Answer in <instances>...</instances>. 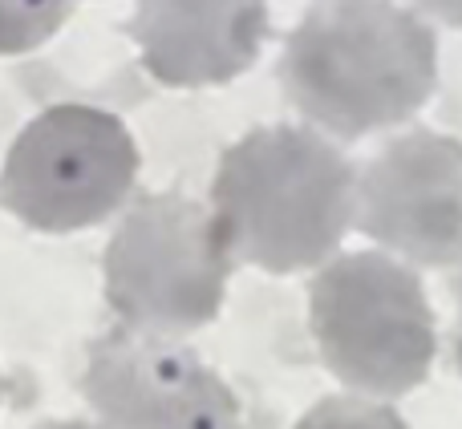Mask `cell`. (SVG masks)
<instances>
[{
    "label": "cell",
    "mask_w": 462,
    "mask_h": 429,
    "mask_svg": "<svg viewBox=\"0 0 462 429\" xmlns=\"http://www.w3.org/2000/svg\"><path fill=\"white\" fill-rule=\"evenodd\" d=\"M325 369L365 397H406L430 377L439 328L426 288L385 251H349L320 268L309 292Z\"/></svg>",
    "instance_id": "3957f363"
},
{
    "label": "cell",
    "mask_w": 462,
    "mask_h": 429,
    "mask_svg": "<svg viewBox=\"0 0 462 429\" xmlns=\"http://www.w3.org/2000/svg\"><path fill=\"white\" fill-rule=\"evenodd\" d=\"M268 0H138L130 37L154 81L175 89L224 86L260 57Z\"/></svg>",
    "instance_id": "ba28073f"
},
{
    "label": "cell",
    "mask_w": 462,
    "mask_h": 429,
    "mask_svg": "<svg viewBox=\"0 0 462 429\" xmlns=\"http://www.w3.org/2000/svg\"><path fill=\"white\" fill-rule=\"evenodd\" d=\"M138 146L114 114L53 105L13 142L0 203L37 231H81L106 223L134 191Z\"/></svg>",
    "instance_id": "5b68a950"
},
{
    "label": "cell",
    "mask_w": 462,
    "mask_h": 429,
    "mask_svg": "<svg viewBox=\"0 0 462 429\" xmlns=\"http://www.w3.org/2000/svg\"><path fill=\"white\" fill-rule=\"evenodd\" d=\"M211 211L236 260L288 276L341 247L357 211V178L317 130L260 126L219 159Z\"/></svg>",
    "instance_id": "7a4b0ae2"
},
{
    "label": "cell",
    "mask_w": 462,
    "mask_h": 429,
    "mask_svg": "<svg viewBox=\"0 0 462 429\" xmlns=\"http://www.w3.org/2000/svg\"><path fill=\"white\" fill-rule=\"evenodd\" d=\"M81 393L106 429H247L216 369L171 336L126 324L94 341Z\"/></svg>",
    "instance_id": "8992f818"
},
{
    "label": "cell",
    "mask_w": 462,
    "mask_h": 429,
    "mask_svg": "<svg viewBox=\"0 0 462 429\" xmlns=\"http://www.w3.org/2000/svg\"><path fill=\"white\" fill-rule=\"evenodd\" d=\"M41 429H94V425H86V422H49Z\"/></svg>",
    "instance_id": "4fadbf2b"
},
{
    "label": "cell",
    "mask_w": 462,
    "mask_h": 429,
    "mask_svg": "<svg viewBox=\"0 0 462 429\" xmlns=\"http://www.w3.org/2000/svg\"><path fill=\"white\" fill-rule=\"evenodd\" d=\"M418 5H422L426 13L434 16V21L455 24V29H462V0H418Z\"/></svg>",
    "instance_id": "8fae6325"
},
{
    "label": "cell",
    "mask_w": 462,
    "mask_h": 429,
    "mask_svg": "<svg viewBox=\"0 0 462 429\" xmlns=\"http://www.w3.org/2000/svg\"><path fill=\"white\" fill-rule=\"evenodd\" d=\"M288 102L328 134L357 142L410 122L439 89V37L390 0H333L292 29L280 57Z\"/></svg>",
    "instance_id": "6da1fadb"
},
{
    "label": "cell",
    "mask_w": 462,
    "mask_h": 429,
    "mask_svg": "<svg viewBox=\"0 0 462 429\" xmlns=\"http://www.w3.org/2000/svg\"><path fill=\"white\" fill-rule=\"evenodd\" d=\"M69 21V0H0V57L45 45Z\"/></svg>",
    "instance_id": "9c48e42d"
},
{
    "label": "cell",
    "mask_w": 462,
    "mask_h": 429,
    "mask_svg": "<svg viewBox=\"0 0 462 429\" xmlns=\"http://www.w3.org/2000/svg\"><path fill=\"white\" fill-rule=\"evenodd\" d=\"M296 429H410L398 409L374 397H325L296 422Z\"/></svg>",
    "instance_id": "30bf717a"
},
{
    "label": "cell",
    "mask_w": 462,
    "mask_h": 429,
    "mask_svg": "<svg viewBox=\"0 0 462 429\" xmlns=\"http://www.w3.org/2000/svg\"><path fill=\"white\" fill-rule=\"evenodd\" d=\"M231 268L216 211L183 195H143L106 247V300L126 328L179 336L219 316Z\"/></svg>",
    "instance_id": "277c9868"
},
{
    "label": "cell",
    "mask_w": 462,
    "mask_h": 429,
    "mask_svg": "<svg viewBox=\"0 0 462 429\" xmlns=\"http://www.w3.org/2000/svg\"><path fill=\"white\" fill-rule=\"evenodd\" d=\"M353 223L422 268L462 263V142L410 130L369 159Z\"/></svg>",
    "instance_id": "52a82bcc"
},
{
    "label": "cell",
    "mask_w": 462,
    "mask_h": 429,
    "mask_svg": "<svg viewBox=\"0 0 462 429\" xmlns=\"http://www.w3.org/2000/svg\"><path fill=\"white\" fill-rule=\"evenodd\" d=\"M450 292H455V361L462 373V268H458V276L450 279Z\"/></svg>",
    "instance_id": "7c38bea8"
}]
</instances>
